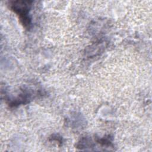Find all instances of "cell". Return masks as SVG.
<instances>
[{
	"mask_svg": "<svg viewBox=\"0 0 152 152\" xmlns=\"http://www.w3.org/2000/svg\"><path fill=\"white\" fill-rule=\"evenodd\" d=\"M33 94L31 90L24 88L17 96L12 99H8L7 102L10 107H16L20 104H26L31 99Z\"/></svg>",
	"mask_w": 152,
	"mask_h": 152,
	"instance_id": "2",
	"label": "cell"
},
{
	"mask_svg": "<svg viewBox=\"0 0 152 152\" xmlns=\"http://www.w3.org/2000/svg\"><path fill=\"white\" fill-rule=\"evenodd\" d=\"M93 147L94 144L93 143L90 137H82L76 145V147L81 150H88V148H90L91 150V148Z\"/></svg>",
	"mask_w": 152,
	"mask_h": 152,
	"instance_id": "3",
	"label": "cell"
},
{
	"mask_svg": "<svg viewBox=\"0 0 152 152\" xmlns=\"http://www.w3.org/2000/svg\"><path fill=\"white\" fill-rule=\"evenodd\" d=\"M33 2V1H12L8 2L9 8L16 14L21 24L28 30L32 24L30 12Z\"/></svg>",
	"mask_w": 152,
	"mask_h": 152,
	"instance_id": "1",
	"label": "cell"
},
{
	"mask_svg": "<svg viewBox=\"0 0 152 152\" xmlns=\"http://www.w3.org/2000/svg\"><path fill=\"white\" fill-rule=\"evenodd\" d=\"M96 141L103 146L113 147L111 137L109 135L106 137H103L102 138H100V137L96 138Z\"/></svg>",
	"mask_w": 152,
	"mask_h": 152,
	"instance_id": "4",
	"label": "cell"
}]
</instances>
